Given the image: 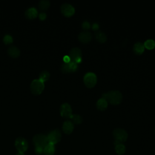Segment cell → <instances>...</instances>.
<instances>
[{
	"label": "cell",
	"mask_w": 155,
	"mask_h": 155,
	"mask_svg": "<svg viewBox=\"0 0 155 155\" xmlns=\"http://www.w3.org/2000/svg\"><path fill=\"white\" fill-rule=\"evenodd\" d=\"M102 97L113 105H117L122 100V94L118 90H111L108 93H104Z\"/></svg>",
	"instance_id": "6da1fadb"
},
{
	"label": "cell",
	"mask_w": 155,
	"mask_h": 155,
	"mask_svg": "<svg viewBox=\"0 0 155 155\" xmlns=\"http://www.w3.org/2000/svg\"><path fill=\"white\" fill-rule=\"evenodd\" d=\"M113 135L115 139V145L122 143V142L126 141L128 137V134L127 131L121 128H116L114 130L113 132Z\"/></svg>",
	"instance_id": "7a4b0ae2"
},
{
	"label": "cell",
	"mask_w": 155,
	"mask_h": 155,
	"mask_svg": "<svg viewBox=\"0 0 155 155\" xmlns=\"http://www.w3.org/2000/svg\"><path fill=\"white\" fill-rule=\"evenodd\" d=\"M44 89V83L39 79H34L30 84V90L35 95L40 94Z\"/></svg>",
	"instance_id": "3957f363"
},
{
	"label": "cell",
	"mask_w": 155,
	"mask_h": 155,
	"mask_svg": "<svg viewBox=\"0 0 155 155\" xmlns=\"http://www.w3.org/2000/svg\"><path fill=\"white\" fill-rule=\"evenodd\" d=\"M33 143L36 147H41L44 148V147L48 143L47 136L43 134H36L33 139Z\"/></svg>",
	"instance_id": "277c9868"
},
{
	"label": "cell",
	"mask_w": 155,
	"mask_h": 155,
	"mask_svg": "<svg viewBox=\"0 0 155 155\" xmlns=\"http://www.w3.org/2000/svg\"><path fill=\"white\" fill-rule=\"evenodd\" d=\"M84 82L88 88L93 87L97 82L96 75L93 72H88L84 76Z\"/></svg>",
	"instance_id": "5b68a950"
},
{
	"label": "cell",
	"mask_w": 155,
	"mask_h": 155,
	"mask_svg": "<svg viewBox=\"0 0 155 155\" xmlns=\"http://www.w3.org/2000/svg\"><path fill=\"white\" fill-rule=\"evenodd\" d=\"M69 57L71 61L79 64L82 61V51L78 47L71 48L69 52Z\"/></svg>",
	"instance_id": "8992f818"
},
{
	"label": "cell",
	"mask_w": 155,
	"mask_h": 155,
	"mask_svg": "<svg viewBox=\"0 0 155 155\" xmlns=\"http://www.w3.org/2000/svg\"><path fill=\"white\" fill-rule=\"evenodd\" d=\"M47 139H48V143L53 145L57 143L61 140V131L58 129L52 130L48 134Z\"/></svg>",
	"instance_id": "52a82bcc"
},
{
	"label": "cell",
	"mask_w": 155,
	"mask_h": 155,
	"mask_svg": "<svg viewBox=\"0 0 155 155\" xmlns=\"http://www.w3.org/2000/svg\"><path fill=\"white\" fill-rule=\"evenodd\" d=\"M15 145L19 153H24L27 150L28 142L25 139L19 137L15 140Z\"/></svg>",
	"instance_id": "ba28073f"
},
{
	"label": "cell",
	"mask_w": 155,
	"mask_h": 155,
	"mask_svg": "<svg viewBox=\"0 0 155 155\" xmlns=\"http://www.w3.org/2000/svg\"><path fill=\"white\" fill-rule=\"evenodd\" d=\"M60 114L65 118H70L73 114L71 105L67 102L63 103L60 106Z\"/></svg>",
	"instance_id": "9c48e42d"
},
{
	"label": "cell",
	"mask_w": 155,
	"mask_h": 155,
	"mask_svg": "<svg viewBox=\"0 0 155 155\" xmlns=\"http://www.w3.org/2000/svg\"><path fill=\"white\" fill-rule=\"evenodd\" d=\"M61 11L62 13L67 17L71 16L75 12V9L73 6L70 4H63L61 7Z\"/></svg>",
	"instance_id": "30bf717a"
},
{
	"label": "cell",
	"mask_w": 155,
	"mask_h": 155,
	"mask_svg": "<svg viewBox=\"0 0 155 155\" xmlns=\"http://www.w3.org/2000/svg\"><path fill=\"white\" fill-rule=\"evenodd\" d=\"M79 40L82 43H88L92 39V35L88 31H83L78 35Z\"/></svg>",
	"instance_id": "8fae6325"
},
{
	"label": "cell",
	"mask_w": 155,
	"mask_h": 155,
	"mask_svg": "<svg viewBox=\"0 0 155 155\" xmlns=\"http://www.w3.org/2000/svg\"><path fill=\"white\" fill-rule=\"evenodd\" d=\"M24 15L27 18L32 19L35 18L38 16V12L35 7H30V8H27L25 10Z\"/></svg>",
	"instance_id": "7c38bea8"
},
{
	"label": "cell",
	"mask_w": 155,
	"mask_h": 155,
	"mask_svg": "<svg viewBox=\"0 0 155 155\" xmlns=\"http://www.w3.org/2000/svg\"><path fill=\"white\" fill-rule=\"evenodd\" d=\"M74 129V124L70 120H66L64 122L62 125L63 131L67 134H69L72 133Z\"/></svg>",
	"instance_id": "4fadbf2b"
},
{
	"label": "cell",
	"mask_w": 155,
	"mask_h": 155,
	"mask_svg": "<svg viewBox=\"0 0 155 155\" xmlns=\"http://www.w3.org/2000/svg\"><path fill=\"white\" fill-rule=\"evenodd\" d=\"M7 53L10 57L16 58L19 56L20 50L16 46H10L7 49Z\"/></svg>",
	"instance_id": "5bb4252c"
},
{
	"label": "cell",
	"mask_w": 155,
	"mask_h": 155,
	"mask_svg": "<svg viewBox=\"0 0 155 155\" xmlns=\"http://www.w3.org/2000/svg\"><path fill=\"white\" fill-rule=\"evenodd\" d=\"M144 49H145V47L143 44L140 42H136L134 44L133 48V51L136 54H141L142 53H143V52L144 51Z\"/></svg>",
	"instance_id": "9a60e30c"
},
{
	"label": "cell",
	"mask_w": 155,
	"mask_h": 155,
	"mask_svg": "<svg viewBox=\"0 0 155 155\" xmlns=\"http://www.w3.org/2000/svg\"><path fill=\"white\" fill-rule=\"evenodd\" d=\"M108 106V102L103 97L99 99L96 102V107L99 110L104 111Z\"/></svg>",
	"instance_id": "2e32d148"
},
{
	"label": "cell",
	"mask_w": 155,
	"mask_h": 155,
	"mask_svg": "<svg viewBox=\"0 0 155 155\" xmlns=\"http://www.w3.org/2000/svg\"><path fill=\"white\" fill-rule=\"evenodd\" d=\"M55 149L53 144L48 143L44 148V154L45 155H53Z\"/></svg>",
	"instance_id": "e0dca14e"
},
{
	"label": "cell",
	"mask_w": 155,
	"mask_h": 155,
	"mask_svg": "<svg viewBox=\"0 0 155 155\" xmlns=\"http://www.w3.org/2000/svg\"><path fill=\"white\" fill-rule=\"evenodd\" d=\"M95 38L97 41H99L101 43H103L107 41V36L106 35L101 31H97L95 33Z\"/></svg>",
	"instance_id": "ac0fdd59"
},
{
	"label": "cell",
	"mask_w": 155,
	"mask_h": 155,
	"mask_svg": "<svg viewBox=\"0 0 155 155\" xmlns=\"http://www.w3.org/2000/svg\"><path fill=\"white\" fill-rule=\"evenodd\" d=\"M50 5L48 0H41L38 3V7L41 10H46Z\"/></svg>",
	"instance_id": "d6986e66"
},
{
	"label": "cell",
	"mask_w": 155,
	"mask_h": 155,
	"mask_svg": "<svg viewBox=\"0 0 155 155\" xmlns=\"http://www.w3.org/2000/svg\"><path fill=\"white\" fill-rule=\"evenodd\" d=\"M50 73L47 70H44L40 73L39 75V79L42 82H44L45 81H47L50 78Z\"/></svg>",
	"instance_id": "ffe728a7"
},
{
	"label": "cell",
	"mask_w": 155,
	"mask_h": 155,
	"mask_svg": "<svg viewBox=\"0 0 155 155\" xmlns=\"http://www.w3.org/2000/svg\"><path fill=\"white\" fill-rule=\"evenodd\" d=\"M70 119L72 120L73 122L76 124H79L82 122V118L81 116L78 114H72Z\"/></svg>",
	"instance_id": "44dd1931"
},
{
	"label": "cell",
	"mask_w": 155,
	"mask_h": 155,
	"mask_svg": "<svg viewBox=\"0 0 155 155\" xmlns=\"http://www.w3.org/2000/svg\"><path fill=\"white\" fill-rule=\"evenodd\" d=\"M143 45L144 47L147 49L151 50L153 49L155 47V41L153 39H147L145 41Z\"/></svg>",
	"instance_id": "7402d4cb"
},
{
	"label": "cell",
	"mask_w": 155,
	"mask_h": 155,
	"mask_svg": "<svg viewBox=\"0 0 155 155\" xmlns=\"http://www.w3.org/2000/svg\"><path fill=\"white\" fill-rule=\"evenodd\" d=\"M115 151L118 154L122 155L125 152V147L122 143L115 145Z\"/></svg>",
	"instance_id": "603a6c76"
},
{
	"label": "cell",
	"mask_w": 155,
	"mask_h": 155,
	"mask_svg": "<svg viewBox=\"0 0 155 155\" xmlns=\"http://www.w3.org/2000/svg\"><path fill=\"white\" fill-rule=\"evenodd\" d=\"M13 37L9 35V34H7L5 35L3 37V42L4 44H10L13 42Z\"/></svg>",
	"instance_id": "cb8c5ba5"
},
{
	"label": "cell",
	"mask_w": 155,
	"mask_h": 155,
	"mask_svg": "<svg viewBox=\"0 0 155 155\" xmlns=\"http://www.w3.org/2000/svg\"><path fill=\"white\" fill-rule=\"evenodd\" d=\"M82 28L84 29V30H87L88 29H90V24L88 21H85L82 22Z\"/></svg>",
	"instance_id": "d4e9b609"
},
{
	"label": "cell",
	"mask_w": 155,
	"mask_h": 155,
	"mask_svg": "<svg viewBox=\"0 0 155 155\" xmlns=\"http://www.w3.org/2000/svg\"><path fill=\"white\" fill-rule=\"evenodd\" d=\"M44 151V148H41V147H36L35 148V153L38 154H41L43 153Z\"/></svg>",
	"instance_id": "484cf974"
},
{
	"label": "cell",
	"mask_w": 155,
	"mask_h": 155,
	"mask_svg": "<svg viewBox=\"0 0 155 155\" xmlns=\"http://www.w3.org/2000/svg\"><path fill=\"white\" fill-rule=\"evenodd\" d=\"M46 17H47V15H46V13H44V12H41V13H40L39 14V19H40L41 20H42V21L45 20V18H46Z\"/></svg>",
	"instance_id": "4316f807"
},
{
	"label": "cell",
	"mask_w": 155,
	"mask_h": 155,
	"mask_svg": "<svg viewBox=\"0 0 155 155\" xmlns=\"http://www.w3.org/2000/svg\"><path fill=\"white\" fill-rule=\"evenodd\" d=\"M63 61H64V62L68 63V62H70L71 59H70V58L69 57L68 55H65L63 57Z\"/></svg>",
	"instance_id": "83f0119b"
},
{
	"label": "cell",
	"mask_w": 155,
	"mask_h": 155,
	"mask_svg": "<svg viewBox=\"0 0 155 155\" xmlns=\"http://www.w3.org/2000/svg\"><path fill=\"white\" fill-rule=\"evenodd\" d=\"M99 28V25H98L97 23H93V25H92V28H93V30L97 31V30H98Z\"/></svg>",
	"instance_id": "f1b7e54d"
},
{
	"label": "cell",
	"mask_w": 155,
	"mask_h": 155,
	"mask_svg": "<svg viewBox=\"0 0 155 155\" xmlns=\"http://www.w3.org/2000/svg\"><path fill=\"white\" fill-rule=\"evenodd\" d=\"M16 155H24L23 153H18V154H16Z\"/></svg>",
	"instance_id": "f546056e"
}]
</instances>
